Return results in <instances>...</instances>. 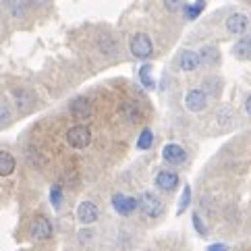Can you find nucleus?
<instances>
[{
	"mask_svg": "<svg viewBox=\"0 0 251 251\" xmlns=\"http://www.w3.org/2000/svg\"><path fill=\"white\" fill-rule=\"evenodd\" d=\"M139 210L146 214L148 218H158V216H162V212H164V205H162V200L156 195V193H151V191H146V193H141L139 195Z\"/></svg>",
	"mask_w": 251,
	"mask_h": 251,
	"instance_id": "f257e3e1",
	"label": "nucleus"
},
{
	"mask_svg": "<svg viewBox=\"0 0 251 251\" xmlns=\"http://www.w3.org/2000/svg\"><path fill=\"white\" fill-rule=\"evenodd\" d=\"M129 50L135 58L146 60V58H150L151 54H154V44H151L148 33H135L129 42Z\"/></svg>",
	"mask_w": 251,
	"mask_h": 251,
	"instance_id": "f03ea898",
	"label": "nucleus"
},
{
	"mask_svg": "<svg viewBox=\"0 0 251 251\" xmlns=\"http://www.w3.org/2000/svg\"><path fill=\"white\" fill-rule=\"evenodd\" d=\"M67 143L75 150H83L92 143V131H89L85 125H75L67 131Z\"/></svg>",
	"mask_w": 251,
	"mask_h": 251,
	"instance_id": "7ed1b4c3",
	"label": "nucleus"
},
{
	"mask_svg": "<svg viewBox=\"0 0 251 251\" xmlns=\"http://www.w3.org/2000/svg\"><path fill=\"white\" fill-rule=\"evenodd\" d=\"M185 106L189 112H201L205 106H208V96H205L203 89L193 87L185 94Z\"/></svg>",
	"mask_w": 251,
	"mask_h": 251,
	"instance_id": "20e7f679",
	"label": "nucleus"
},
{
	"mask_svg": "<svg viewBox=\"0 0 251 251\" xmlns=\"http://www.w3.org/2000/svg\"><path fill=\"white\" fill-rule=\"evenodd\" d=\"M29 235L33 241H48L52 237V222L46 216H35L31 222Z\"/></svg>",
	"mask_w": 251,
	"mask_h": 251,
	"instance_id": "39448f33",
	"label": "nucleus"
},
{
	"mask_svg": "<svg viewBox=\"0 0 251 251\" xmlns=\"http://www.w3.org/2000/svg\"><path fill=\"white\" fill-rule=\"evenodd\" d=\"M98 218H100V210H98V205L94 201H81L77 205V220L83 224V226H89V224H94Z\"/></svg>",
	"mask_w": 251,
	"mask_h": 251,
	"instance_id": "423d86ee",
	"label": "nucleus"
},
{
	"mask_svg": "<svg viewBox=\"0 0 251 251\" xmlns=\"http://www.w3.org/2000/svg\"><path fill=\"white\" fill-rule=\"evenodd\" d=\"M112 208H114V212H119L121 216H129V214H133L139 208V203H137L135 197H129V195H123V193H114L112 195Z\"/></svg>",
	"mask_w": 251,
	"mask_h": 251,
	"instance_id": "0eeeda50",
	"label": "nucleus"
},
{
	"mask_svg": "<svg viewBox=\"0 0 251 251\" xmlns=\"http://www.w3.org/2000/svg\"><path fill=\"white\" fill-rule=\"evenodd\" d=\"M162 158L166 160L168 164H183L187 160V151L178 146V143H166L162 148Z\"/></svg>",
	"mask_w": 251,
	"mask_h": 251,
	"instance_id": "6e6552de",
	"label": "nucleus"
},
{
	"mask_svg": "<svg viewBox=\"0 0 251 251\" xmlns=\"http://www.w3.org/2000/svg\"><path fill=\"white\" fill-rule=\"evenodd\" d=\"M69 110H71V114H73L75 119L83 121V119H87V116L92 114V104H89V100L85 96H77L75 100H71Z\"/></svg>",
	"mask_w": 251,
	"mask_h": 251,
	"instance_id": "1a4fd4ad",
	"label": "nucleus"
},
{
	"mask_svg": "<svg viewBox=\"0 0 251 251\" xmlns=\"http://www.w3.org/2000/svg\"><path fill=\"white\" fill-rule=\"evenodd\" d=\"M178 185V173L175 170H160L156 175V187L162 191H173Z\"/></svg>",
	"mask_w": 251,
	"mask_h": 251,
	"instance_id": "9d476101",
	"label": "nucleus"
},
{
	"mask_svg": "<svg viewBox=\"0 0 251 251\" xmlns=\"http://www.w3.org/2000/svg\"><path fill=\"white\" fill-rule=\"evenodd\" d=\"M247 27H249V19H247V15H243V13H235V15H230L226 19V29L230 33H235V35L245 33Z\"/></svg>",
	"mask_w": 251,
	"mask_h": 251,
	"instance_id": "9b49d317",
	"label": "nucleus"
},
{
	"mask_svg": "<svg viewBox=\"0 0 251 251\" xmlns=\"http://www.w3.org/2000/svg\"><path fill=\"white\" fill-rule=\"evenodd\" d=\"M200 54L193 50H183L181 56H178V67H181V71H185V73H191V71H195L197 67H200Z\"/></svg>",
	"mask_w": 251,
	"mask_h": 251,
	"instance_id": "f8f14e48",
	"label": "nucleus"
},
{
	"mask_svg": "<svg viewBox=\"0 0 251 251\" xmlns=\"http://www.w3.org/2000/svg\"><path fill=\"white\" fill-rule=\"evenodd\" d=\"M15 166H17L15 156L6 150H0V176H11L15 173Z\"/></svg>",
	"mask_w": 251,
	"mask_h": 251,
	"instance_id": "ddd939ff",
	"label": "nucleus"
},
{
	"mask_svg": "<svg viewBox=\"0 0 251 251\" xmlns=\"http://www.w3.org/2000/svg\"><path fill=\"white\" fill-rule=\"evenodd\" d=\"M13 98H15L17 108H19L21 112H27L31 106H33V96L27 92V89H15V92H13Z\"/></svg>",
	"mask_w": 251,
	"mask_h": 251,
	"instance_id": "4468645a",
	"label": "nucleus"
},
{
	"mask_svg": "<svg viewBox=\"0 0 251 251\" xmlns=\"http://www.w3.org/2000/svg\"><path fill=\"white\" fill-rule=\"evenodd\" d=\"M197 54H200V60L203 62V65L214 67V65H218L220 62V52H218L216 46H203Z\"/></svg>",
	"mask_w": 251,
	"mask_h": 251,
	"instance_id": "2eb2a0df",
	"label": "nucleus"
},
{
	"mask_svg": "<svg viewBox=\"0 0 251 251\" xmlns=\"http://www.w3.org/2000/svg\"><path fill=\"white\" fill-rule=\"evenodd\" d=\"M232 54L237 58H251V35H243L232 48Z\"/></svg>",
	"mask_w": 251,
	"mask_h": 251,
	"instance_id": "dca6fc26",
	"label": "nucleus"
},
{
	"mask_svg": "<svg viewBox=\"0 0 251 251\" xmlns=\"http://www.w3.org/2000/svg\"><path fill=\"white\" fill-rule=\"evenodd\" d=\"M98 48H100V52L106 54V56H112V54H116V50H119L116 40L112 38V35H100V40H98Z\"/></svg>",
	"mask_w": 251,
	"mask_h": 251,
	"instance_id": "f3484780",
	"label": "nucleus"
},
{
	"mask_svg": "<svg viewBox=\"0 0 251 251\" xmlns=\"http://www.w3.org/2000/svg\"><path fill=\"white\" fill-rule=\"evenodd\" d=\"M27 0H4V6L6 11L11 13L13 17H23L25 11H27Z\"/></svg>",
	"mask_w": 251,
	"mask_h": 251,
	"instance_id": "a211bd4d",
	"label": "nucleus"
},
{
	"mask_svg": "<svg viewBox=\"0 0 251 251\" xmlns=\"http://www.w3.org/2000/svg\"><path fill=\"white\" fill-rule=\"evenodd\" d=\"M201 89H205V96H218L220 89H222V79H218V77H205Z\"/></svg>",
	"mask_w": 251,
	"mask_h": 251,
	"instance_id": "6ab92c4d",
	"label": "nucleus"
},
{
	"mask_svg": "<svg viewBox=\"0 0 251 251\" xmlns=\"http://www.w3.org/2000/svg\"><path fill=\"white\" fill-rule=\"evenodd\" d=\"M203 6H205V0H197V2H193V4H187V6H183V11H185V17L187 19H197V17L201 15V11H203Z\"/></svg>",
	"mask_w": 251,
	"mask_h": 251,
	"instance_id": "aec40b11",
	"label": "nucleus"
},
{
	"mask_svg": "<svg viewBox=\"0 0 251 251\" xmlns=\"http://www.w3.org/2000/svg\"><path fill=\"white\" fill-rule=\"evenodd\" d=\"M151 143H154V133H151V129H143L139 133V139H137V150L146 151L151 148Z\"/></svg>",
	"mask_w": 251,
	"mask_h": 251,
	"instance_id": "412c9836",
	"label": "nucleus"
},
{
	"mask_svg": "<svg viewBox=\"0 0 251 251\" xmlns=\"http://www.w3.org/2000/svg\"><path fill=\"white\" fill-rule=\"evenodd\" d=\"M123 114H125V119H127L129 123H137L141 119V110H139L137 104H125L123 106Z\"/></svg>",
	"mask_w": 251,
	"mask_h": 251,
	"instance_id": "4be33fe9",
	"label": "nucleus"
},
{
	"mask_svg": "<svg viewBox=\"0 0 251 251\" xmlns=\"http://www.w3.org/2000/svg\"><path fill=\"white\" fill-rule=\"evenodd\" d=\"M150 71H151L150 65H143V67L139 69V81L143 83V87H146V89H151V87L156 85L154 79H151V75H150Z\"/></svg>",
	"mask_w": 251,
	"mask_h": 251,
	"instance_id": "5701e85b",
	"label": "nucleus"
},
{
	"mask_svg": "<svg viewBox=\"0 0 251 251\" xmlns=\"http://www.w3.org/2000/svg\"><path fill=\"white\" fill-rule=\"evenodd\" d=\"M50 203L54 205V210H58L62 205V187L60 185H52V189H50Z\"/></svg>",
	"mask_w": 251,
	"mask_h": 251,
	"instance_id": "b1692460",
	"label": "nucleus"
},
{
	"mask_svg": "<svg viewBox=\"0 0 251 251\" xmlns=\"http://www.w3.org/2000/svg\"><path fill=\"white\" fill-rule=\"evenodd\" d=\"M191 201V187L187 185L185 189H183V195H181V200H178V208H176V214H183L187 210V205H189Z\"/></svg>",
	"mask_w": 251,
	"mask_h": 251,
	"instance_id": "393cba45",
	"label": "nucleus"
},
{
	"mask_svg": "<svg viewBox=\"0 0 251 251\" xmlns=\"http://www.w3.org/2000/svg\"><path fill=\"white\" fill-rule=\"evenodd\" d=\"M11 108H8V104L4 100H0V127H6L8 123H11Z\"/></svg>",
	"mask_w": 251,
	"mask_h": 251,
	"instance_id": "a878e982",
	"label": "nucleus"
},
{
	"mask_svg": "<svg viewBox=\"0 0 251 251\" xmlns=\"http://www.w3.org/2000/svg\"><path fill=\"white\" fill-rule=\"evenodd\" d=\"M185 4H183V0H164V8L170 13H176V11H181Z\"/></svg>",
	"mask_w": 251,
	"mask_h": 251,
	"instance_id": "bb28decb",
	"label": "nucleus"
},
{
	"mask_svg": "<svg viewBox=\"0 0 251 251\" xmlns=\"http://www.w3.org/2000/svg\"><path fill=\"white\" fill-rule=\"evenodd\" d=\"M193 226H195V230H197V235H201V237H205V226H203V222H201V218H200V214H193Z\"/></svg>",
	"mask_w": 251,
	"mask_h": 251,
	"instance_id": "cd10ccee",
	"label": "nucleus"
},
{
	"mask_svg": "<svg viewBox=\"0 0 251 251\" xmlns=\"http://www.w3.org/2000/svg\"><path fill=\"white\" fill-rule=\"evenodd\" d=\"M228 121H232V110H230V108H222V110L218 112V123H220V125H222V123L226 125Z\"/></svg>",
	"mask_w": 251,
	"mask_h": 251,
	"instance_id": "c85d7f7f",
	"label": "nucleus"
},
{
	"mask_svg": "<svg viewBox=\"0 0 251 251\" xmlns=\"http://www.w3.org/2000/svg\"><path fill=\"white\" fill-rule=\"evenodd\" d=\"M27 160H31L33 166H42V158H40V154H38V151H35L33 148L27 150Z\"/></svg>",
	"mask_w": 251,
	"mask_h": 251,
	"instance_id": "c756f323",
	"label": "nucleus"
},
{
	"mask_svg": "<svg viewBox=\"0 0 251 251\" xmlns=\"http://www.w3.org/2000/svg\"><path fill=\"white\" fill-rule=\"evenodd\" d=\"M92 230H81V232H79V241H81V243L85 245V243H89V241H92Z\"/></svg>",
	"mask_w": 251,
	"mask_h": 251,
	"instance_id": "7c9ffc66",
	"label": "nucleus"
},
{
	"mask_svg": "<svg viewBox=\"0 0 251 251\" xmlns=\"http://www.w3.org/2000/svg\"><path fill=\"white\" fill-rule=\"evenodd\" d=\"M205 251H228V247L224 245V243H212Z\"/></svg>",
	"mask_w": 251,
	"mask_h": 251,
	"instance_id": "2f4dec72",
	"label": "nucleus"
},
{
	"mask_svg": "<svg viewBox=\"0 0 251 251\" xmlns=\"http://www.w3.org/2000/svg\"><path fill=\"white\" fill-rule=\"evenodd\" d=\"M27 2H29L31 6H35V8H40V6H46L48 0H27Z\"/></svg>",
	"mask_w": 251,
	"mask_h": 251,
	"instance_id": "473e14b6",
	"label": "nucleus"
},
{
	"mask_svg": "<svg viewBox=\"0 0 251 251\" xmlns=\"http://www.w3.org/2000/svg\"><path fill=\"white\" fill-rule=\"evenodd\" d=\"M245 112H247V114L251 116V94H249V96L245 98Z\"/></svg>",
	"mask_w": 251,
	"mask_h": 251,
	"instance_id": "72a5a7b5",
	"label": "nucleus"
}]
</instances>
